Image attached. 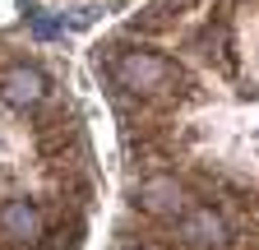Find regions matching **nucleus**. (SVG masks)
Wrapping results in <instances>:
<instances>
[{"label":"nucleus","instance_id":"f257e3e1","mask_svg":"<svg viewBox=\"0 0 259 250\" xmlns=\"http://www.w3.org/2000/svg\"><path fill=\"white\" fill-rule=\"evenodd\" d=\"M171 74H176V70H171L162 56H153V51H125V56L116 60L120 88H135V93H157V88H167Z\"/></svg>","mask_w":259,"mask_h":250},{"label":"nucleus","instance_id":"7ed1b4c3","mask_svg":"<svg viewBox=\"0 0 259 250\" xmlns=\"http://www.w3.org/2000/svg\"><path fill=\"white\" fill-rule=\"evenodd\" d=\"M0 232H5L10 241H32L42 232V218H37V209H32L28 199H5L0 204Z\"/></svg>","mask_w":259,"mask_h":250},{"label":"nucleus","instance_id":"f03ea898","mask_svg":"<svg viewBox=\"0 0 259 250\" xmlns=\"http://www.w3.org/2000/svg\"><path fill=\"white\" fill-rule=\"evenodd\" d=\"M0 93H5L10 107H32V102L47 98V79L32 65H14V70H5V79H0Z\"/></svg>","mask_w":259,"mask_h":250},{"label":"nucleus","instance_id":"423d86ee","mask_svg":"<svg viewBox=\"0 0 259 250\" xmlns=\"http://www.w3.org/2000/svg\"><path fill=\"white\" fill-rule=\"evenodd\" d=\"M32 28H37V37H56V33H60V28H56V19H37Z\"/></svg>","mask_w":259,"mask_h":250},{"label":"nucleus","instance_id":"20e7f679","mask_svg":"<svg viewBox=\"0 0 259 250\" xmlns=\"http://www.w3.org/2000/svg\"><path fill=\"white\" fill-rule=\"evenodd\" d=\"M139 204L157 218H171V213H181V190H176V181H148L139 190Z\"/></svg>","mask_w":259,"mask_h":250},{"label":"nucleus","instance_id":"39448f33","mask_svg":"<svg viewBox=\"0 0 259 250\" xmlns=\"http://www.w3.org/2000/svg\"><path fill=\"white\" fill-rule=\"evenodd\" d=\"M181 232H185V241H194V245H208V241L222 236V223H218L213 209H199V213H190L185 223H181Z\"/></svg>","mask_w":259,"mask_h":250}]
</instances>
